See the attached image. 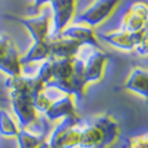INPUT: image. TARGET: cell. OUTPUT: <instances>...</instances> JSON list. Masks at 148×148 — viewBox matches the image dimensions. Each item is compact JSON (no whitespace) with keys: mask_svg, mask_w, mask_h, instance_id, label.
<instances>
[{"mask_svg":"<svg viewBox=\"0 0 148 148\" xmlns=\"http://www.w3.org/2000/svg\"><path fill=\"white\" fill-rule=\"evenodd\" d=\"M134 50L137 51L138 56H141V57H148V28L143 31L140 42L137 43Z\"/></svg>","mask_w":148,"mask_h":148,"instance_id":"obj_14","label":"cell"},{"mask_svg":"<svg viewBox=\"0 0 148 148\" xmlns=\"http://www.w3.org/2000/svg\"><path fill=\"white\" fill-rule=\"evenodd\" d=\"M97 127L101 132V147L100 148H110L114 143L116 141L118 136H119V127H118V123L111 118V116H100L97 118L96 122H94Z\"/></svg>","mask_w":148,"mask_h":148,"instance_id":"obj_9","label":"cell"},{"mask_svg":"<svg viewBox=\"0 0 148 148\" xmlns=\"http://www.w3.org/2000/svg\"><path fill=\"white\" fill-rule=\"evenodd\" d=\"M148 28V4L143 1L133 3L122 17V28L127 32H141Z\"/></svg>","mask_w":148,"mask_h":148,"instance_id":"obj_4","label":"cell"},{"mask_svg":"<svg viewBox=\"0 0 148 148\" xmlns=\"http://www.w3.org/2000/svg\"><path fill=\"white\" fill-rule=\"evenodd\" d=\"M46 1H51V0H36L38 6H40V4H43V3H46Z\"/></svg>","mask_w":148,"mask_h":148,"instance_id":"obj_16","label":"cell"},{"mask_svg":"<svg viewBox=\"0 0 148 148\" xmlns=\"http://www.w3.org/2000/svg\"><path fill=\"white\" fill-rule=\"evenodd\" d=\"M127 144H129L127 148H148V134L132 137V138H129Z\"/></svg>","mask_w":148,"mask_h":148,"instance_id":"obj_15","label":"cell"},{"mask_svg":"<svg viewBox=\"0 0 148 148\" xmlns=\"http://www.w3.org/2000/svg\"><path fill=\"white\" fill-rule=\"evenodd\" d=\"M82 64L84 82H98L104 76L105 65H107V56L97 47H90L86 58H79Z\"/></svg>","mask_w":148,"mask_h":148,"instance_id":"obj_2","label":"cell"},{"mask_svg":"<svg viewBox=\"0 0 148 148\" xmlns=\"http://www.w3.org/2000/svg\"><path fill=\"white\" fill-rule=\"evenodd\" d=\"M77 0H51L53 11H54V32L56 35L64 31L75 18Z\"/></svg>","mask_w":148,"mask_h":148,"instance_id":"obj_5","label":"cell"},{"mask_svg":"<svg viewBox=\"0 0 148 148\" xmlns=\"http://www.w3.org/2000/svg\"><path fill=\"white\" fill-rule=\"evenodd\" d=\"M49 22H50V17H49V15H42V17H39L38 19L29 21L28 25L31 28V31L33 32V35L38 36L36 39H42V40L45 42L47 31H49Z\"/></svg>","mask_w":148,"mask_h":148,"instance_id":"obj_13","label":"cell"},{"mask_svg":"<svg viewBox=\"0 0 148 148\" xmlns=\"http://www.w3.org/2000/svg\"><path fill=\"white\" fill-rule=\"evenodd\" d=\"M122 89L132 93H136L148 101V69L137 66L132 69L129 77L126 79Z\"/></svg>","mask_w":148,"mask_h":148,"instance_id":"obj_8","label":"cell"},{"mask_svg":"<svg viewBox=\"0 0 148 148\" xmlns=\"http://www.w3.org/2000/svg\"><path fill=\"white\" fill-rule=\"evenodd\" d=\"M60 36L62 38H68L77 42L82 46H90V47H97L98 46V40L93 28L87 25H82V24H72L68 25L62 32L60 33Z\"/></svg>","mask_w":148,"mask_h":148,"instance_id":"obj_6","label":"cell"},{"mask_svg":"<svg viewBox=\"0 0 148 148\" xmlns=\"http://www.w3.org/2000/svg\"><path fill=\"white\" fill-rule=\"evenodd\" d=\"M141 35L143 31L141 32H127V31L119 29V31H114V32L103 35V39L107 43H110L111 46L116 47V49L130 51V50L136 49L137 43L140 42Z\"/></svg>","mask_w":148,"mask_h":148,"instance_id":"obj_7","label":"cell"},{"mask_svg":"<svg viewBox=\"0 0 148 148\" xmlns=\"http://www.w3.org/2000/svg\"><path fill=\"white\" fill-rule=\"evenodd\" d=\"M49 116L51 119L56 118H61V116H66V118H76V111H75V105H73V97L71 94L64 96L60 101L57 103H51L49 107Z\"/></svg>","mask_w":148,"mask_h":148,"instance_id":"obj_11","label":"cell"},{"mask_svg":"<svg viewBox=\"0 0 148 148\" xmlns=\"http://www.w3.org/2000/svg\"><path fill=\"white\" fill-rule=\"evenodd\" d=\"M76 121H77L76 118H66V121L57 129L56 134H53L51 147L54 148L79 147L82 127H79Z\"/></svg>","mask_w":148,"mask_h":148,"instance_id":"obj_3","label":"cell"},{"mask_svg":"<svg viewBox=\"0 0 148 148\" xmlns=\"http://www.w3.org/2000/svg\"><path fill=\"white\" fill-rule=\"evenodd\" d=\"M122 0H94L90 6L75 17V24L87 25L90 28L98 26L110 18Z\"/></svg>","mask_w":148,"mask_h":148,"instance_id":"obj_1","label":"cell"},{"mask_svg":"<svg viewBox=\"0 0 148 148\" xmlns=\"http://www.w3.org/2000/svg\"><path fill=\"white\" fill-rule=\"evenodd\" d=\"M101 132L96 125H89L84 126L80 130V148H100L101 147Z\"/></svg>","mask_w":148,"mask_h":148,"instance_id":"obj_12","label":"cell"},{"mask_svg":"<svg viewBox=\"0 0 148 148\" xmlns=\"http://www.w3.org/2000/svg\"><path fill=\"white\" fill-rule=\"evenodd\" d=\"M82 45L68 38H60L54 42L50 47V53L56 58H75Z\"/></svg>","mask_w":148,"mask_h":148,"instance_id":"obj_10","label":"cell"}]
</instances>
